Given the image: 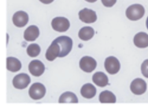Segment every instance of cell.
Segmentation results:
<instances>
[{"instance_id": "1", "label": "cell", "mask_w": 148, "mask_h": 110, "mask_svg": "<svg viewBox=\"0 0 148 110\" xmlns=\"http://www.w3.org/2000/svg\"><path fill=\"white\" fill-rule=\"evenodd\" d=\"M145 14V9L140 4H134L130 6L125 11L127 17L132 21H136L140 19Z\"/></svg>"}, {"instance_id": "2", "label": "cell", "mask_w": 148, "mask_h": 110, "mask_svg": "<svg viewBox=\"0 0 148 110\" xmlns=\"http://www.w3.org/2000/svg\"><path fill=\"white\" fill-rule=\"evenodd\" d=\"M55 40L58 43L60 47V54L59 57L62 58L67 55L72 48V40L67 36H61Z\"/></svg>"}, {"instance_id": "3", "label": "cell", "mask_w": 148, "mask_h": 110, "mask_svg": "<svg viewBox=\"0 0 148 110\" xmlns=\"http://www.w3.org/2000/svg\"><path fill=\"white\" fill-rule=\"evenodd\" d=\"M28 92L31 98L34 100H39L45 95L46 88L43 84L36 82L31 86Z\"/></svg>"}, {"instance_id": "4", "label": "cell", "mask_w": 148, "mask_h": 110, "mask_svg": "<svg viewBox=\"0 0 148 110\" xmlns=\"http://www.w3.org/2000/svg\"><path fill=\"white\" fill-rule=\"evenodd\" d=\"M51 26L56 31L64 32L69 29L70 23L67 18L63 17H57L52 20Z\"/></svg>"}, {"instance_id": "5", "label": "cell", "mask_w": 148, "mask_h": 110, "mask_svg": "<svg viewBox=\"0 0 148 110\" xmlns=\"http://www.w3.org/2000/svg\"><path fill=\"white\" fill-rule=\"evenodd\" d=\"M106 71L110 74H115L119 72L120 69V64L119 60L114 56L108 57L104 63Z\"/></svg>"}, {"instance_id": "6", "label": "cell", "mask_w": 148, "mask_h": 110, "mask_svg": "<svg viewBox=\"0 0 148 110\" xmlns=\"http://www.w3.org/2000/svg\"><path fill=\"white\" fill-rule=\"evenodd\" d=\"M30 82L31 79L29 76L25 73H20L16 75L12 81L14 87L19 89L27 88Z\"/></svg>"}, {"instance_id": "7", "label": "cell", "mask_w": 148, "mask_h": 110, "mask_svg": "<svg viewBox=\"0 0 148 110\" xmlns=\"http://www.w3.org/2000/svg\"><path fill=\"white\" fill-rule=\"evenodd\" d=\"M147 89L146 82L141 78H135L130 85V89L131 92L136 95H141L143 94Z\"/></svg>"}, {"instance_id": "8", "label": "cell", "mask_w": 148, "mask_h": 110, "mask_svg": "<svg viewBox=\"0 0 148 110\" xmlns=\"http://www.w3.org/2000/svg\"><path fill=\"white\" fill-rule=\"evenodd\" d=\"M79 66L83 71L86 73H91L96 68L97 62L92 57L85 56L80 59Z\"/></svg>"}, {"instance_id": "9", "label": "cell", "mask_w": 148, "mask_h": 110, "mask_svg": "<svg viewBox=\"0 0 148 110\" xmlns=\"http://www.w3.org/2000/svg\"><path fill=\"white\" fill-rule=\"evenodd\" d=\"M80 20L87 24L94 22L97 20V15L95 12L92 10L84 8L79 12Z\"/></svg>"}, {"instance_id": "10", "label": "cell", "mask_w": 148, "mask_h": 110, "mask_svg": "<svg viewBox=\"0 0 148 110\" xmlns=\"http://www.w3.org/2000/svg\"><path fill=\"white\" fill-rule=\"evenodd\" d=\"M28 69L32 75L35 77H39L44 73L45 67L40 60H33L29 63Z\"/></svg>"}, {"instance_id": "11", "label": "cell", "mask_w": 148, "mask_h": 110, "mask_svg": "<svg viewBox=\"0 0 148 110\" xmlns=\"http://www.w3.org/2000/svg\"><path fill=\"white\" fill-rule=\"evenodd\" d=\"M12 21L16 26L19 28L23 27L28 23V14L24 11H18L13 14Z\"/></svg>"}, {"instance_id": "12", "label": "cell", "mask_w": 148, "mask_h": 110, "mask_svg": "<svg viewBox=\"0 0 148 110\" xmlns=\"http://www.w3.org/2000/svg\"><path fill=\"white\" fill-rule=\"evenodd\" d=\"M60 54V47L58 43L54 40L46 52V58L49 61H53Z\"/></svg>"}, {"instance_id": "13", "label": "cell", "mask_w": 148, "mask_h": 110, "mask_svg": "<svg viewBox=\"0 0 148 110\" xmlns=\"http://www.w3.org/2000/svg\"><path fill=\"white\" fill-rule=\"evenodd\" d=\"M134 43L138 48L148 47V35L142 32L136 33L134 37Z\"/></svg>"}, {"instance_id": "14", "label": "cell", "mask_w": 148, "mask_h": 110, "mask_svg": "<svg viewBox=\"0 0 148 110\" xmlns=\"http://www.w3.org/2000/svg\"><path fill=\"white\" fill-rule=\"evenodd\" d=\"M39 35V28L35 25L29 26L24 31V38L28 41L35 40Z\"/></svg>"}, {"instance_id": "15", "label": "cell", "mask_w": 148, "mask_h": 110, "mask_svg": "<svg viewBox=\"0 0 148 110\" xmlns=\"http://www.w3.org/2000/svg\"><path fill=\"white\" fill-rule=\"evenodd\" d=\"M92 79L94 83L99 87H105L108 83L107 75L101 71L95 73L93 75Z\"/></svg>"}, {"instance_id": "16", "label": "cell", "mask_w": 148, "mask_h": 110, "mask_svg": "<svg viewBox=\"0 0 148 110\" xmlns=\"http://www.w3.org/2000/svg\"><path fill=\"white\" fill-rule=\"evenodd\" d=\"M82 96L86 98H91L96 94V88L91 84H86L81 88Z\"/></svg>"}, {"instance_id": "17", "label": "cell", "mask_w": 148, "mask_h": 110, "mask_svg": "<svg viewBox=\"0 0 148 110\" xmlns=\"http://www.w3.org/2000/svg\"><path fill=\"white\" fill-rule=\"evenodd\" d=\"M21 63L20 61L14 57H8L6 58V68L12 72H17L20 70Z\"/></svg>"}, {"instance_id": "18", "label": "cell", "mask_w": 148, "mask_h": 110, "mask_svg": "<svg viewBox=\"0 0 148 110\" xmlns=\"http://www.w3.org/2000/svg\"><path fill=\"white\" fill-rule=\"evenodd\" d=\"M79 38L84 41L91 39L94 35V30L91 26H84L79 32Z\"/></svg>"}, {"instance_id": "19", "label": "cell", "mask_w": 148, "mask_h": 110, "mask_svg": "<svg viewBox=\"0 0 148 110\" xmlns=\"http://www.w3.org/2000/svg\"><path fill=\"white\" fill-rule=\"evenodd\" d=\"M99 101L102 103H114L116 101L115 95L109 90H104L99 94Z\"/></svg>"}, {"instance_id": "20", "label": "cell", "mask_w": 148, "mask_h": 110, "mask_svg": "<svg viewBox=\"0 0 148 110\" xmlns=\"http://www.w3.org/2000/svg\"><path fill=\"white\" fill-rule=\"evenodd\" d=\"M59 103H77L78 99L77 96L73 93L70 92H66L62 93L58 100Z\"/></svg>"}, {"instance_id": "21", "label": "cell", "mask_w": 148, "mask_h": 110, "mask_svg": "<svg viewBox=\"0 0 148 110\" xmlns=\"http://www.w3.org/2000/svg\"><path fill=\"white\" fill-rule=\"evenodd\" d=\"M40 52V48L38 44L33 43L29 44L27 48V54L31 57L38 56Z\"/></svg>"}, {"instance_id": "22", "label": "cell", "mask_w": 148, "mask_h": 110, "mask_svg": "<svg viewBox=\"0 0 148 110\" xmlns=\"http://www.w3.org/2000/svg\"><path fill=\"white\" fill-rule=\"evenodd\" d=\"M141 72L145 77L148 78V59L145 60L142 63Z\"/></svg>"}, {"instance_id": "23", "label": "cell", "mask_w": 148, "mask_h": 110, "mask_svg": "<svg viewBox=\"0 0 148 110\" xmlns=\"http://www.w3.org/2000/svg\"><path fill=\"white\" fill-rule=\"evenodd\" d=\"M102 3L105 6L112 7L116 2V0H101Z\"/></svg>"}, {"instance_id": "24", "label": "cell", "mask_w": 148, "mask_h": 110, "mask_svg": "<svg viewBox=\"0 0 148 110\" xmlns=\"http://www.w3.org/2000/svg\"><path fill=\"white\" fill-rule=\"evenodd\" d=\"M41 2H42L43 3L45 4H49L51 2H52L54 0H39Z\"/></svg>"}, {"instance_id": "25", "label": "cell", "mask_w": 148, "mask_h": 110, "mask_svg": "<svg viewBox=\"0 0 148 110\" xmlns=\"http://www.w3.org/2000/svg\"><path fill=\"white\" fill-rule=\"evenodd\" d=\"M86 1L88 2H91V3H92V2H95L97 0H86Z\"/></svg>"}, {"instance_id": "26", "label": "cell", "mask_w": 148, "mask_h": 110, "mask_svg": "<svg viewBox=\"0 0 148 110\" xmlns=\"http://www.w3.org/2000/svg\"><path fill=\"white\" fill-rule=\"evenodd\" d=\"M146 27L148 29V17H147V19H146Z\"/></svg>"}]
</instances>
